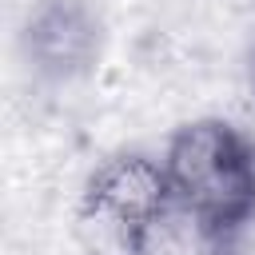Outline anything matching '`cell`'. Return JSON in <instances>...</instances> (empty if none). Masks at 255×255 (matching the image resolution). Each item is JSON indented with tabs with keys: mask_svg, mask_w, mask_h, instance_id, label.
I'll list each match as a JSON object with an SVG mask.
<instances>
[{
	"mask_svg": "<svg viewBox=\"0 0 255 255\" xmlns=\"http://www.w3.org/2000/svg\"><path fill=\"white\" fill-rule=\"evenodd\" d=\"M171 199L223 251L255 223V135L223 116L179 124L163 143Z\"/></svg>",
	"mask_w": 255,
	"mask_h": 255,
	"instance_id": "cell-1",
	"label": "cell"
},
{
	"mask_svg": "<svg viewBox=\"0 0 255 255\" xmlns=\"http://www.w3.org/2000/svg\"><path fill=\"white\" fill-rule=\"evenodd\" d=\"M24 64L52 84H72L100 64L104 20L92 0H32L20 24Z\"/></svg>",
	"mask_w": 255,
	"mask_h": 255,
	"instance_id": "cell-2",
	"label": "cell"
},
{
	"mask_svg": "<svg viewBox=\"0 0 255 255\" xmlns=\"http://www.w3.org/2000/svg\"><path fill=\"white\" fill-rule=\"evenodd\" d=\"M80 199H92L124 219H131L135 227L151 231L167 211H171V183H167V167L163 155L151 151H116L108 159H100L80 191Z\"/></svg>",
	"mask_w": 255,
	"mask_h": 255,
	"instance_id": "cell-3",
	"label": "cell"
},
{
	"mask_svg": "<svg viewBox=\"0 0 255 255\" xmlns=\"http://www.w3.org/2000/svg\"><path fill=\"white\" fill-rule=\"evenodd\" d=\"M72 235H76L80 255H147V239H151V231L135 227L131 219H124L92 199L76 203Z\"/></svg>",
	"mask_w": 255,
	"mask_h": 255,
	"instance_id": "cell-4",
	"label": "cell"
},
{
	"mask_svg": "<svg viewBox=\"0 0 255 255\" xmlns=\"http://www.w3.org/2000/svg\"><path fill=\"white\" fill-rule=\"evenodd\" d=\"M247 88H251V104H255V44H251V60H247Z\"/></svg>",
	"mask_w": 255,
	"mask_h": 255,
	"instance_id": "cell-5",
	"label": "cell"
}]
</instances>
